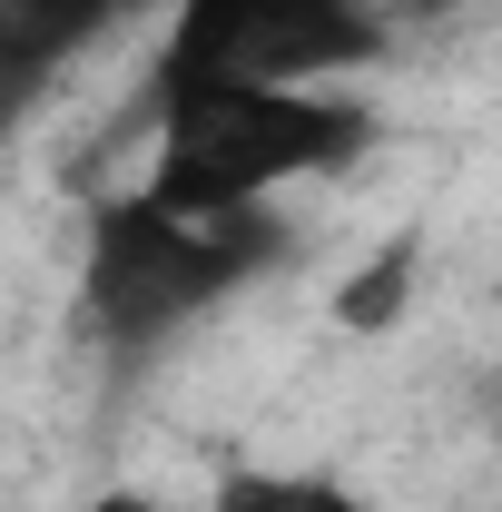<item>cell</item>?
Wrapping results in <instances>:
<instances>
[{
    "label": "cell",
    "mask_w": 502,
    "mask_h": 512,
    "mask_svg": "<svg viewBox=\"0 0 502 512\" xmlns=\"http://www.w3.org/2000/svg\"><path fill=\"white\" fill-rule=\"evenodd\" d=\"M207 512H384V503L345 493L335 473H227Z\"/></svg>",
    "instance_id": "6"
},
{
    "label": "cell",
    "mask_w": 502,
    "mask_h": 512,
    "mask_svg": "<svg viewBox=\"0 0 502 512\" xmlns=\"http://www.w3.org/2000/svg\"><path fill=\"white\" fill-rule=\"evenodd\" d=\"M434 10H453V0H404V20H434Z\"/></svg>",
    "instance_id": "8"
},
{
    "label": "cell",
    "mask_w": 502,
    "mask_h": 512,
    "mask_svg": "<svg viewBox=\"0 0 502 512\" xmlns=\"http://www.w3.org/2000/svg\"><path fill=\"white\" fill-rule=\"evenodd\" d=\"M414 276H424V237L404 227V237H384V247L335 286V325H345V335H394L404 306H414Z\"/></svg>",
    "instance_id": "5"
},
{
    "label": "cell",
    "mask_w": 502,
    "mask_h": 512,
    "mask_svg": "<svg viewBox=\"0 0 502 512\" xmlns=\"http://www.w3.org/2000/svg\"><path fill=\"white\" fill-rule=\"evenodd\" d=\"M79 512H168V503H158V493H138V483H119V493H89Z\"/></svg>",
    "instance_id": "7"
},
{
    "label": "cell",
    "mask_w": 502,
    "mask_h": 512,
    "mask_svg": "<svg viewBox=\"0 0 502 512\" xmlns=\"http://www.w3.org/2000/svg\"><path fill=\"white\" fill-rule=\"evenodd\" d=\"M148 178L138 197L158 207H256L296 178H345L375 148L365 99L325 89H148Z\"/></svg>",
    "instance_id": "2"
},
{
    "label": "cell",
    "mask_w": 502,
    "mask_h": 512,
    "mask_svg": "<svg viewBox=\"0 0 502 512\" xmlns=\"http://www.w3.org/2000/svg\"><path fill=\"white\" fill-rule=\"evenodd\" d=\"M296 256V227L276 197L256 207H158V197H99L89 207V256H79V325L99 345H158L188 316L247 296L256 276H276Z\"/></svg>",
    "instance_id": "1"
},
{
    "label": "cell",
    "mask_w": 502,
    "mask_h": 512,
    "mask_svg": "<svg viewBox=\"0 0 502 512\" xmlns=\"http://www.w3.org/2000/svg\"><path fill=\"white\" fill-rule=\"evenodd\" d=\"M128 0H0V128L60 79Z\"/></svg>",
    "instance_id": "4"
},
{
    "label": "cell",
    "mask_w": 502,
    "mask_h": 512,
    "mask_svg": "<svg viewBox=\"0 0 502 512\" xmlns=\"http://www.w3.org/2000/svg\"><path fill=\"white\" fill-rule=\"evenodd\" d=\"M394 40V0H178L148 89H325Z\"/></svg>",
    "instance_id": "3"
}]
</instances>
